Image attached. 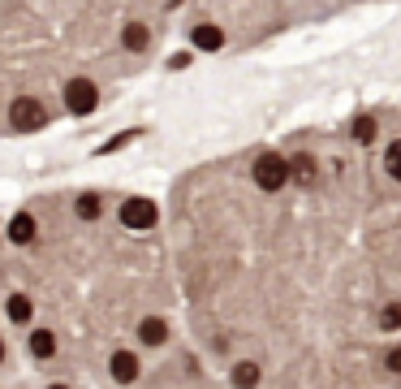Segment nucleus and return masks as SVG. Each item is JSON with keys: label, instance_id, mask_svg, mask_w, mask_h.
Listing matches in <instances>:
<instances>
[{"label": "nucleus", "instance_id": "nucleus-1", "mask_svg": "<svg viewBox=\"0 0 401 389\" xmlns=\"http://www.w3.org/2000/svg\"><path fill=\"white\" fill-rule=\"evenodd\" d=\"M251 178H255V186H259V191H268V195L285 191V186H290V156H276V151H263V156L255 160Z\"/></svg>", "mask_w": 401, "mask_h": 389}, {"label": "nucleus", "instance_id": "nucleus-2", "mask_svg": "<svg viewBox=\"0 0 401 389\" xmlns=\"http://www.w3.org/2000/svg\"><path fill=\"white\" fill-rule=\"evenodd\" d=\"M9 126L22 130V134L43 130V126H48V108H43V100H35V95H18V100L9 104Z\"/></svg>", "mask_w": 401, "mask_h": 389}, {"label": "nucleus", "instance_id": "nucleus-3", "mask_svg": "<svg viewBox=\"0 0 401 389\" xmlns=\"http://www.w3.org/2000/svg\"><path fill=\"white\" fill-rule=\"evenodd\" d=\"M117 216H121V225H126L130 234H147L155 220H160V208H155L151 199H143V195H130V199H121Z\"/></svg>", "mask_w": 401, "mask_h": 389}, {"label": "nucleus", "instance_id": "nucleus-4", "mask_svg": "<svg viewBox=\"0 0 401 389\" xmlns=\"http://www.w3.org/2000/svg\"><path fill=\"white\" fill-rule=\"evenodd\" d=\"M65 108H70L74 117H91L95 108H99L95 82H91V78H70V82H65Z\"/></svg>", "mask_w": 401, "mask_h": 389}, {"label": "nucleus", "instance_id": "nucleus-5", "mask_svg": "<svg viewBox=\"0 0 401 389\" xmlns=\"http://www.w3.org/2000/svg\"><path fill=\"white\" fill-rule=\"evenodd\" d=\"M108 376L117 380V385H134V380H138V355H134V351H112Z\"/></svg>", "mask_w": 401, "mask_h": 389}, {"label": "nucleus", "instance_id": "nucleus-6", "mask_svg": "<svg viewBox=\"0 0 401 389\" xmlns=\"http://www.w3.org/2000/svg\"><path fill=\"white\" fill-rule=\"evenodd\" d=\"M315 178H319L315 156H307V151L290 156V182H298V186H315Z\"/></svg>", "mask_w": 401, "mask_h": 389}, {"label": "nucleus", "instance_id": "nucleus-7", "mask_svg": "<svg viewBox=\"0 0 401 389\" xmlns=\"http://www.w3.org/2000/svg\"><path fill=\"white\" fill-rule=\"evenodd\" d=\"M138 342H143V346H164V342H168V324H164L160 316H143V320H138Z\"/></svg>", "mask_w": 401, "mask_h": 389}, {"label": "nucleus", "instance_id": "nucleus-8", "mask_svg": "<svg viewBox=\"0 0 401 389\" xmlns=\"http://www.w3.org/2000/svg\"><path fill=\"white\" fill-rule=\"evenodd\" d=\"M35 234H39V225H35V216H31V212H18V216L9 220V243L31 247V243H35Z\"/></svg>", "mask_w": 401, "mask_h": 389}, {"label": "nucleus", "instance_id": "nucleus-9", "mask_svg": "<svg viewBox=\"0 0 401 389\" xmlns=\"http://www.w3.org/2000/svg\"><path fill=\"white\" fill-rule=\"evenodd\" d=\"M190 39H194V48H199V52H220V48H224V31H220L216 22H199Z\"/></svg>", "mask_w": 401, "mask_h": 389}, {"label": "nucleus", "instance_id": "nucleus-10", "mask_svg": "<svg viewBox=\"0 0 401 389\" xmlns=\"http://www.w3.org/2000/svg\"><path fill=\"white\" fill-rule=\"evenodd\" d=\"M121 43H126V52H147V48H151V31H147V22H126Z\"/></svg>", "mask_w": 401, "mask_h": 389}, {"label": "nucleus", "instance_id": "nucleus-11", "mask_svg": "<svg viewBox=\"0 0 401 389\" xmlns=\"http://www.w3.org/2000/svg\"><path fill=\"white\" fill-rule=\"evenodd\" d=\"M31 355L35 359H52L56 355V333L52 329H35L31 333Z\"/></svg>", "mask_w": 401, "mask_h": 389}, {"label": "nucleus", "instance_id": "nucleus-12", "mask_svg": "<svg viewBox=\"0 0 401 389\" xmlns=\"http://www.w3.org/2000/svg\"><path fill=\"white\" fill-rule=\"evenodd\" d=\"M74 212H78V220H99V212H104V199H99L95 191H82V195L74 199Z\"/></svg>", "mask_w": 401, "mask_h": 389}, {"label": "nucleus", "instance_id": "nucleus-13", "mask_svg": "<svg viewBox=\"0 0 401 389\" xmlns=\"http://www.w3.org/2000/svg\"><path fill=\"white\" fill-rule=\"evenodd\" d=\"M5 311H9V320H13V324H31V316H35V303H31V294H9Z\"/></svg>", "mask_w": 401, "mask_h": 389}, {"label": "nucleus", "instance_id": "nucleus-14", "mask_svg": "<svg viewBox=\"0 0 401 389\" xmlns=\"http://www.w3.org/2000/svg\"><path fill=\"white\" fill-rule=\"evenodd\" d=\"M375 134H380L375 130V117H354L350 122V139L354 143H375Z\"/></svg>", "mask_w": 401, "mask_h": 389}, {"label": "nucleus", "instance_id": "nucleus-15", "mask_svg": "<svg viewBox=\"0 0 401 389\" xmlns=\"http://www.w3.org/2000/svg\"><path fill=\"white\" fill-rule=\"evenodd\" d=\"M384 174H388L392 182H401V139H392L388 151H384Z\"/></svg>", "mask_w": 401, "mask_h": 389}, {"label": "nucleus", "instance_id": "nucleus-16", "mask_svg": "<svg viewBox=\"0 0 401 389\" xmlns=\"http://www.w3.org/2000/svg\"><path fill=\"white\" fill-rule=\"evenodd\" d=\"M234 385H259V363H251V359L234 363Z\"/></svg>", "mask_w": 401, "mask_h": 389}, {"label": "nucleus", "instance_id": "nucleus-17", "mask_svg": "<svg viewBox=\"0 0 401 389\" xmlns=\"http://www.w3.org/2000/svg\"><path fill=\"white\" fill-rule=\"evenodd\" d=\"M380 329H384V333H397V329H401V307H397V303L380 311Z\"/></svg>", "mask_w": 401, "mask_h": 389}, {"label": "nucleus", "instance_id": "nucleus-18", "mask_svg": "<svg viewBox=\"0 0 401 389\" xmlns=\"http://www.w3.org/2000/svg\"><path fill=\"white\" fill-rule=\"evenodd\" d=\"M384 368H388V372H397V376H401V346H392V351H388V355H384Z\"/></svg>", "mask_w": 401, "mask_h": 389}, {"label": "nucleus", "instance_id": "nucleus-19", "mask_svg": "<svg viewBox=\"0 0 401 389\" xmlns=\"http://www.w3.org/2000/svg\"><path fill=\"white\" fill-rule=\"evenodd\" d=\"M5 355H9V346H5V338H0V363H5Z\"/></svg>", "mask_w": 401, "mask_h": 389}]
</instances>
